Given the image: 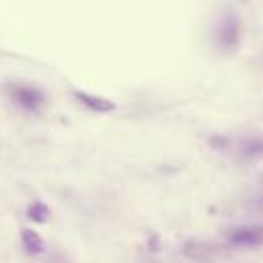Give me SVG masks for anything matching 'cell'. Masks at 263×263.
I'll use <instances>...</instances> for the list:
<instances>
[{
	"instance_id": "obj_1",
	"label": "cell",
	"mask_w": 263,
	"mask_h": 263,
	"mask_svg": "<svg viewBox=\"0 0 263 263\" xmlns=\"http://www.w3.org/2000/svg\"><path fill=\"white\" fill-rule=\"evenodd\" d=\"M228 242L232 247H242V249L263 247V226L261 224L236 226V228H232L228 232Z\"/></svg>"
},
{
	"instance_id": "obj_2",
	"label": "cell",
	"mask_w": 263,
	"mask_h": 263,
	"mask_svg": "<svg viewBox=\"0 0 263 263\" xmlns=\"http://www.w3.org/2000/svg\"><path fill=\"white\" fill-rule=\"evenodd\" d=\"M8 95L16 105H21L27 111H37L39 107L45 105V95L39 88H33V86L12 84V86H8Z\"/></svg>"
},
{
	"instance_id": "obj_3",
	"label": "cell",
	"mask_w": 263,
	"mask_h": 263,
	"mask_svg": "<svg viewBox=\"0 0 263 263\" xmlns=\"http://www.w3.org/2000/svg\"><path fill=\"white\" fill-rule=\"evenodd\" d=\"M240 43V18L236 14H226L218 29V45L224 49H234Z\"/></svg>"
},
{
	"instance_id": "obj_4",
	"label": "cell",
	"mask_w": 263,
	"mask_h": 263,
	"mask_svg": "<svg viewBox=\"0 0 263 263\" xmlns=\"http://www.w3.org/2000/svg\"><path fill=\"white\" fill-rule=\"evenodd\" d=\"M74 97L78 99V103H82L86 109L95 111V113H109L115 109V103L107 97H99V95H90L86 90H74Z\"/></svg>"
},
{
	"instance_id": "obj_5",
	"label": "cell",
	"mask_w": 263,
	"mask_h": 263,
	"mask_svg": "<svg viewBox=\"0 0 263 263\" xmlns=\"http://www.w3.org/2000/svg\"><path fill=\"white\" fill-rule=\"evenodd\" d=\"M21 240H23V247H25V251L29 255H41V253H45V240L41 238L39 232L31 230V228H23Z\"/></svg>"
},
{
	"instance_id": "obj_6",
	"label": "cell",
	"mask_w": 263,
	"mask_h": 263,
	"mask_svg": "<svg viewBox=\"0 0 263 263\" xmlns=\"http://www.w3.org/2000/svg\"><path fill=\"white\" fill-rule=\"evenodd\" d=\"M238 152L247 160H259V158H263V138H257V136L245 138L240 142V146H238Z\"/></svg>"
},
{
	"instance_id": "obj_7",
	"label": "cell",
	"mask_w": 263,
	"mask_h": 263,
	"mask_svg": "<svg viewBox=\"0 0 263 263\" xmlns=\"http://www.w3.org/2000/svg\"><path fill=\"white\" fill-rule=\"evenodd\" d=\"M27 218L35 224H45L49 220V208L43 201H33L27 205Z\"/></svg>"
}]
</instances>
